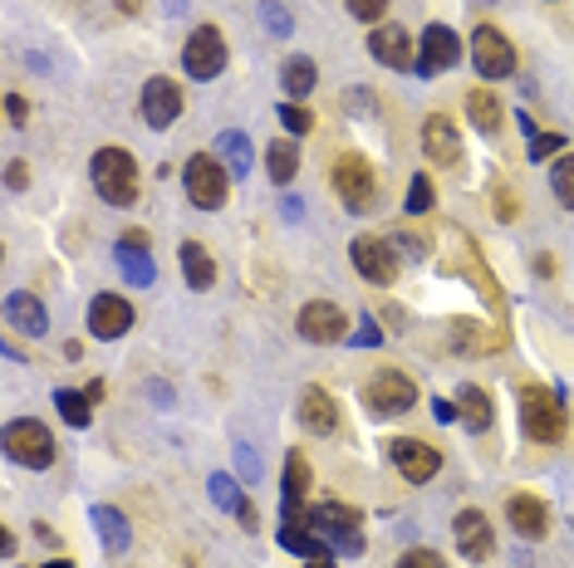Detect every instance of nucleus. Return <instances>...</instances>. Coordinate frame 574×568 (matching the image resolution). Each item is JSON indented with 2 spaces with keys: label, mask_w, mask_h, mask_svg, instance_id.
<instances>
[{
  "label": "nucleus",
  "mask_w": 574,
  "mask_h": 568,
  "mask_svg": "<svg viewBox=\"0 0 574 568\" xmlns=\"http://www.w3.org/2000/svg\"><path fill=\"white\" fill-rule=\"evenodd\" d=\"M89 176H94V192H99L109 206L138 201V162H133L129 147H99Z\"/></svg>",
  "instance_id": "f257e3e1"
},
{
  "label": "nucleus",
  "mask_w": 574,
  "mask_h": 568,
  "mask_svg": "<svg viewBox=\"0 0 574 568\" xmlns=\"http://www.w3.org/2000/svg\"><path fill=\"white\" fill-rule=\"evenodd\" d=\"M521 427H525V436H530L535 446H554V441L564 436L560 397H554L550 387H540V382H525L521 387Z\"/></svg>",
  "instance_id": "f03ea898"
},
{
  "label": "nucleus",
  "mask_w": 574,
  "mask_h": 568,
  "mask_svg": "<svg viewBox=\"0 0 574 568\" xmlns=\"http://www.w3.org/2000/svg\"><path fill=\"white\" fill-rule=\"evenodd\" d=\"M5 456H11L15 466H25V470L54 466V436H50V427H45V421H35V417L11 421V427H5Z\"/></svg>",
  "instance_id": "7ed1b4c3"
},
{
  "label": "nucleus",
  "mask_w": 574,
  "mask_h": 568,
  "mask_svg": "<svg viewBox=\"0 0 574 568\" xmlns=\"http://www.w3.org/2000/svg\"><path fill=\"white\" fill-rule=\"evenodd\" d=\"M358 509L344 505V499H325V505L309 509V524L339 548V554H364V534H358Z\"/></svg>",
  "instance_id": "20e7f679"
},
{
  "label": "nucleus",
  "mask_w": 574,
  "mask_h": 568,
  "mask_svg": "<svg viewBox=\"0 0 574 568\" xmlns=\"http://www.w3.org/2000/svg\"><path fill=\"white\" fill-rule=\"evenodd\" d=\"M182 182H187V196L192 206H201V211H217L221 201H227V186H231V172L221 166V157L211 152H197L187 162V172H182Z\"/></svg>",
  "instance_id": "39448f33"
},
{
  "label": "nucleus",
  "mask_w": 574,
  "mask_h": 568,
  "mask_svg": "<svg viewBox=\"0 0 574 568\" xmlns=\"http://www.w3.org/2000/svg\"><path fill=\"white\" fill-rule=\"evenodd\" d=\"M364 402H368V411H378V417H403V411H413L417 387H413V378H403L398 368H383L364 382Z\"/></svg>",
  "instance_id": "423d86ee"
},
{
  "label": "nucleus",
  "mask_w": 574,
  "mask_h": 568,
  "mask_svg": "<svg viewBox=\"0 0 574 568\" xmlns=\"http://www.w3.org/2000/svg\"><path fill=\"white\" fill-rule=\"evenodd\" d=\"M334 192H339V201H344L349 211H374L378 186H374V166H368V157H358V152L339 157L334 162Z\"/></svg>",
  "instance_id": "0eeeda50"
},
{
  "label": "nucleus",
  "mask_w": 574,
  "mask_h": 568,
  "mask_svg": "<svg viewBox=\"0 0 574 568\" xmlns=\"http://www.w3.org/2000/svg\"><path fill=\"white\" fill-rule=\"evenodd\" d=\"M182 69L192 78H217L227 69V39H221L217 25H197L182 45Z\"/></svg>",
  "instance_id": "6e6552de"
},
{
  "label": "nucleus",
  "mask_w": 574,
  "mask_h": 568,
  "mask_svg": "<svg viewBox=\"0 0 574 568\" xmlns=\"http://www.w3.org/2000/svg\"><path fill=\"white\" fill-rule=\"evenodd\" d=\"M388 456H393L398 476L413 480V485H427V480L442 470V450L427 446V441H417V436H393L388 441Z\"/></svg>",
  "instance_id": "1a4fd4ad"
},
{
  "label": "nucleus",
  "mask_w": 574,
  "mask_h": 568,
  "mask_svg": "<svg viewBox=\"0 0 574 568\" xmlns=\"http://www.w3.org/2000/svg\"><path fill=\"white\" fill-rule=\"evenodd\" d=\"M349 255H354V270L364 274L368 284H378V289H388V284L398 280V255L383 235H358V240L349 245Z\"/></svg>",
  "instance_id": "9d476101"
},
{
  "label": "nucleus",
  "mask_w": 574,
  "mask_h": 568,
  "mask_svg": "<svg viewBox=\"0 0 574 568\" xmlns=\"http://www.w3.org/2000/svg\"><path fill=\"white\" fill-rule=\"evenodd\" d=\"M472 64L481 69L486 78L515 74V49H511V39H505L496 25H476V35H472Z\"/></svg>",
  "instance_id": "9b49d317"
},
{
  "label": "nucleus",
  "mask_w": 574,
  "mask_h": 568,
  "mask_svg": "<svg viewBox=\"0 0 574 568\" xmlns=\"http://www.w3.org/2000/svg\"><path fill=\"white\" fill-rule=\"evenodd\" d=\"M344 333H349V313L339 309V304L309 299L305 309H300V338H309V343H339Z\"/></svg>",
  "instance_id": "f8f14e48"
},
{
  "label": "nucleus",
  "mask_w": 574,
  "mask_h": 568,
  "mask_svg": "<svg viewBox=\"0 0 574 568\" xmlns=\"http://www.w3.org/2000/svg\"><path fill=\"white\" fill-rule=\"evenodd\" d=\"M452 534H456V548H462V558H472V564H486V558L496 554L491 519H486L481 509H462V515L452 519Z\"/></svg>",
  "instance_id": "ddd939ff"
},
{
  "label": "nucleus",
  "mask_w": 574,
  "mask_h": 568,
  "mask_svg": "<svg viewBox=\"0 0 574 568\" xmlns=\"http://www.w3.org/2000/svg\"><path fill=\"white\" fill-rule=\"evenodd\" d=\"M368 54H374L378 64H388L393 74H407V69H417L413 39H407L403 25H378L374 35H368Z\"/></svg>",
  "instance_id": "4468645a"
},
{
  "label": "nucleus",
  "mask_w": 574,
  "mask_h": 568,
  "mask_svg": "<svg viewBox=\"0 0 574 568\" xmlns=\"http://www.w3.org/2000/svg\"><path fill=\"white\" fill-rule=\"evenodd\" d=\"M178 113H182L178 78H168V74L148 78V84H143V118H148V127H172L178 123Z\"/></svg>",
  "instance_id": "2eb2a0df"
},
{
  "label": "nucleus",
  "mask_w": 574,
  "mask_h": 568,
  "mask_svg": "<svg viewBox=\"0 0 574 568\" xmlns=\"http://www.w3.org/2000/svg\"><path fill=\"white\" fill-rule=\"evenodd\" d=\"M133 329V304L123 299V294H99V299L89 304V333L94 338H123V333Z\"/></svg>",
  "instance_id": "dca6fc26"
},
{
  "label": "nucleus",
  "mask_w": 574,
  "mask_h": 568,
  "mask_svg": "<svg viewBox=\"0 0 574 568\" xmlns=\"http://www.w3.org/2000/svg\"><path fill=\"white\" fill-rule=\"evenodd\" d=\"M417 49H423V54H417V74H442V69H452L456 59H462V39L447 25H427Z\"/></svg>",
  "instance_id": "f3484780"
},
{
  "label": "nucleus",
  "mask_w": 574,
  "mask_h": 568,
  "mask_svg": "<svg viewBox=\"0 0 574 568\" xmlns=\"http://www.w3.org/2000/svg\"><path fill=\"white\" fill-rule=\"evenodd\" d=\"M285 524H309V460L305 450L285 456Z\"/></svg>",
  "instance_id": "a211bd4d"
},
{
  "label": "nucleus",
  "mask_w": 574,
  "mask_h": 568,
  "mask_svg": "<svg viewBox=\"0 0 574 568\" xmlns=\"http://www.w3.org/2000/svg\"><path fill=\"white\" fill-rule=\"evenodd\" d=\"M423 147L432 166H456L462 162V137H456V123L447 113H432L423 123Z\"/></svg>",
  "instance_id": "6ab92c4d"
},
{
  "label": "nucleus",
  "mask_w": 574,
  "mask_h": 568,
  "mask_svg": "<svg viewBox=\"0 0 574 568\" xmlns=\"http://www.w3.org/2000/svg\"><path fill=\"white\" fill-rule=\"evenodd\" d=\"M505 519H511V529L521 539H545L550 534V509H545V499L525 495V490H515V495L505 499Z\"/></svg>",
  "instance_id": "aec40b11"
},
{
  "label": "nucleus",
  "mask_w": 574,
  "mask_h": 568,
  "mask_svg": "<svg viewBox=\"0 0 574 568\" xmlns=\"http://www.w3.org/2000/svg\"><path fill=\"white\" fill-rule=\"evenodd\" d=\"M113 260H119V270L129 274V284H152L158 280V264H152L148 255V235L143 231H129L119 245H113Z\"/></svg>",
  "instance_id": "412c9836"
},
{
  "label": "nucleus",
  "mask_w": 574,
  "mask_h": 568,
  "mask_svg": "<svg viewBox=\"0 0 574 568\" xmlns=\"http://www.w3.org/2000/svg\"><path fill=\"white\" fill-rule=\"evenodd\" d=\"M5 319H11V329L30 333V338H40V333L50 329V309H45L35 294H25V289H15L11 299H5Z\"/></svg>",
  "instance_id": "4be33fe9"
},
{
  "label": "nucleus",
  "mask_w": 574,
  "mask_h": 568,
  "mask_svg": "<svg viewBox=\"0 0 574 568\" xmlns=\"http://www.w3.org/2000/svg\"><path fill=\"white\" fill-rule=\"evenodd\" d=\"M300 421H305L315 436H329V431H339L334 397H329L325 387H305V397H300Z\"/></svg>",
  "instance_id": "5701e85b"
},
{
  "label": "nucleus",
  "mask_w": 574,
  "mask_h": 568,
  "mask_svg": "<svg viewBox=\"0 0 574 568\" xmlns=\"http://www.w3.org/2000/svg\"><path fill=\"white\" fill-rule=\"evenodd\" d=\"M178 264H182V280H187L197 294L217 284V260H211V255H207V245H201V240H182V250H178Z\"/></svg>",
  "instance_id": "b1692460"
},
{
  "label": "nucleus",
  "mask_w": 574,
  "mask_h": 568,
  "mask_svg": "<svg viewBox=\"0 0 574 568\" xmlns=\"http://www.w3.org/2000/svg\"><path fill=\"white\" fill-rule=\"evenodd\" d=\"M456 417L466 421V431H491V421H496L491 392L476 387V382H462V392H456Z\"/></svg>",
  "instance_id": "393cba45"
},
{
  "label": "nucleus",
  "mask_w": 574,
  "mask_h": 568,
  "mask_svg": "<svg viewBox=\"0 0 574 568\" xmlns=\"http://www.w3.org/2000/svg\"><path fill=\"white\" fill-rule=\"evenodd\" d=\"M89 519H94V529H99V544L109 548L113 558L129 554L133 534H129V519H123V509H113V505H94V509H89Z\"/></svg>",
  "instance_id": "a878e982"
},
{
  "label": "nucleus",
  "mask_w": 574,
  "mask_h": 568,
  "mask_svg": "<svg viewBox=\"0 0 574 568\" xmlns=\"http://www.w3.org/2000/svg\"><path fill=\"white\" fill-rule=\"evenodd\" d=\"M466 118H472V123L491 137V133H501L505 108H501V98H496L491 88H466Z\"/></svg>",
  "instance_id": "bb28decb"
},
{
  "label": "nucleus",
  "mask_w": 574,
  "mask_h": 568,
  "mask_svg": "<svg viewBox=\"0 0 574 568\" xmlns=\"http://www.w3.org/2000/svg\"><path fill=\"white\" fill-rule=\"evenodd\" d=\"M280 84H285L290 103H295V98H309V88L319 84V69L295 54V59H285V69H280Z\"/></svg>",
  "instance_id": "cd10ccee"
},
{
  "label": "nucleus",
  "mask_w": 574,
  "mask_h": 568,
  "mask_svg": "<svg viewBox=\"0 0 574 568\" xmlns=\"http://www.w3.org/2000/svg\"><path fill=\"white\" fill-rule=\"evenodd\" d=\"M217 152H221V162L231 166V176H246L251 172V137L246 133H236V127H231V133H221L217 137Z\"/></svg>",
  "instance_id": "c85d7f7f"
},
{
  "label": "nucleus",
  "mask_w": 574,
  "mask_h": 568,
  "mask_svg": "<svg viewBox=\"0 0 574 568\" xmlns=\"http://www.w3.org/2000/svg\"><path fill=\"white\" fill-rule=\"evenodd\" d=\"M266 172H270V182H276V186L295 182V172H300L295 143H270V147H266Z\"/></svg>",
  "instance_id": "c756f323"
},
{
  "label": "nucleus",
  "mask_w": 574,
  "mask_h": 568,
  "mask_svg": "<svg viewBox=\"0 0 574 568\" xmlns=\"http://www.w3.org/2000/svg\"><path fill=\"white\" fill-rule=\"evenodd\" d=\"M54 407L70 427H89V392H74V387H60L54 392Z\"/></svg>",
  "instance_id": "7c9ffc66"
},
{
  "label": "nucleus",
  "mask_w": 574,
  "mask_h": 568,
  "mask_svg": "<svg viewBox=\"0 0 574 568\" xmlns=\"http://www.w3.org/2000/svg\"><path fill=\"white\" fill-rule=\"evenodd\" d=\"M550 186H554V196H560V206L574 211V152H564L560 162L550 166Z\"/></svg>",
  "instance_id": "2f4dec72"
},
{
  "label": "nucleus",
  "mask_w": 574,
  "mask_h": 568,
  "mask_svg": "<svg viewBox=\"0 0 574 568\" xmlns=\"http://www.w3.org/2000/svg\"><path fill=\"white\" fill-rule=\"evenodd\" d=\"M207 485H211V499H217V509H241V505H246V495H241L236 476H227V470H217Z\"/></svg>",
  "instance_id": "473e14b6"
},
{
  "label": "nucleus",
  "mask_w": 574,
  "mask_h": 568,
  "mask_svg": "<svg viewBox=\"0 0 574 568\" xmlns=\"http://www.w3.org/2000/svg\"><path fill=\"white\" fill-rule=\"evenodd\" d=\"M432 206H437V186L427 182L423 172H417V176H413V186H407V211H413V215H427Z\"/></svg>",
  "instance_id": "72a5a7b5"
},
{
  "label": "nucleus",
  "mask_w": 574,
  "mask_h": 568,
  "mask_svg": "<svg viewBox=\"0 0 574 568\" xmlns=\"http://www.w3.org/2000/svg\"><path fill=\"white\" fill-rule=\"evenodd\" d=\"M260 25H266L276 39H285L290 29H295V20L285 15V5H276V0H266V5H260Z\"/></svg>",
  "instance_id": "f704fd0d"
},
{
  "label": "nucleus",
  "mask_w": 574,
  "mask_h": 568,
  "mask_svg": "<svg viewBox=\"0 0 574 568\" xmlns=\"http://www.w3.org/2000/svg\"><path fill=\"white\" fill-rule=\"evenodd\" d=\"M280 123H285L295 137H305L309 127H315V113H309V108H300V103H280Z\"/></svg>",
  "instance_id": "c9c22d12"
},
{
  "label": "nucleus",
  "mask_w": 574,
  "mask_h": 568,
  "mask_svg": "<svg viewBox=\"0 0 574 568\" xmlns=\"http://www.w3.org/2000/svg\"><path fill=\"white\" fill-rule=\"evenodd\" d=\"M491 211H496V221H501V225H511L515 221V215H521V206H515V192H505V186H496V192H491Z\"/></svg>",
  "instance_id": "e433bc0d"
},
{
  "label": "nucleus",
  "mask_w": 574,
  "mask_h": 568,
  "mask_svg": "<svg viewBox=\"0 0 574 568\" xmlns=\"http://www.w3.org/2000/svg\"><path fill=\"white\" fill-rule=\"evenodd\" d=\"M344 5H349V15H354V20H368V25L388 15V0H344Z\"/></svg>",
  "instance_id": "4c0bfd02"
},
{
  "label": "nucleus",
  "mask_w": 574,
  "mask_h": 568,
  "mask_svg": "<svg viewBox=\"0 0 574 568\" xmlns=\"http://www.w3.org/2000/svg\"><path fill=\"white\" fill-rule=\"evenodd\" d=\"M398 568H447L442 554H432V548H407L403 558H398Z\"/></svg>",
  "instance_id": "58836bf2"
},
{
  "label": "nucleus",
  "mask_w": 574,
  "mask_h": 568,
  "mask_svg": "<svg viewBox=\"0 0 574 568\" xmlns=\"http://www.w3.org/2000/svg\"><path fill=\"white\" fill-rule=\"evenodd\" d=\"M550 152H564V137L560 133H530V157H535V162L550 157Z\"/></svg>",
  "instance_id": "ea45409f"
},
{
  "label": "nucleus",
  "mask_w": 574,
  "mask_h": 568,
  "mask_svg": "<svg viewBox=\"0 0 574 568\" xmlns=\"http://www.w3.org/2000/svg\"><path fill=\"white\" fill-rule=\"evenodd\" d=\"M236 466H241V480H260V460H256V450L241 441L236 446Z\"/></svg>",
  "instance_id": "a19ab883"
},
{
  "label": "nucleus",
  "mask_w": 574,
  "mask_h": 568,
  "mask_svg": "<svg viewBox=\"0 0 574 568\" xmlns=\"http://www.w3.org/2000/svg\"><path fill=\"white\" fill-rule=\"evenodd\" d=\"M5 118H11V127H25V118H30V103H25L21 94L5 98Z\"/></svg>",
  "instance_id": "79ce46f5"
},
{
  "label": "nucleus",
  "mask_w": 574,
  "mask_h": 568,
  "mask_svg": "<svg viewBox=\"0 0 574 568\" xmlns=\"http://www.w3.org/2000/svg\"><path fill=\"white\" fill-rule=\"evenodd\" d=\"M236 519H241V529H246V534H256V529H260V515H256V505H251V499L236 509Z\"/></svg>",
  "instance_id": "37998d69"
},
{
  "label": "nucleus",
  "mask_w": 574,
  "mask_h": 568,
  "mask_svg": "<svg viewBox=\"0 0 574 568\" xmlns=\"http://www.w3.org/2000/svg\"><path fill=\"white\" fill-rule=\"evenodd\" d=\"M378 338H383V333H378V323H368V319H364V329L354 333V343H358V348H374Z\"/></svg>",
  "instance_id": "c03bdc74"
},
{
  "label": "nucleus",
  "mask_w": 574,
  "mask_h": 568,
  "mask_svg": "<svg viewBox=\"0 0 574 568\" xmlns=\"http://www.w3.org/2000/svg\"><path fill=\"white\" fill-rule=\"evenodd\" d=\"M5 182H11L15 192H21V186L30 182V172H25V162H11V172H5Z\"/></svg>",
  "instance_id": "a18cd8bd"
},
{
  "label": "nucleus",
  "mask_w": 574,
  "mask_h": 568,
  "mask_svg": "<svg viewBox=\"0 0 574 568\" xmlns=\"http://www.w3.org/2000/svg\"><path fill=\"white\" fill-rule=\"evenodd\" d=\"M305 568H334V554H329V548H325V554H315Z\"/></svg>",
  "instance_id": "49530a36"
},
{
  "label": "nucleus",
  "mask_w": 574,
  "mask_h": 568,
  "mask_svg": "<svg viewBox=\"0 0 574 568\" xmlns=\"http://www.w3.org/2000/svg\"><path fill=\"white\" fill-rule=\"evenodd\" d=\"M432 411H437L442 421H452V417H456V407H452V402H432Z\"/></svg>",
  "instance_id": "de8ad7c7"
},
{
  "label": "nucleus",
  "mask_w": 574,
  "mask_h": 568,
  "mask_svg": "<svg viewBox=\"0 0 574 568\" xmlns=\"http://www.w3.org/2000/svg\"><path fill=\"white\" fill-rule=\"evenodd\" d=\"M119 10H123V15H138V10H143V0H119Z\"/></svg>",
  "instance_id": "09e8293b"
},
{
  "label": "nucleus",
  "mask_w": 574,
  "mask_h": 568,
  "mask_svg": "<svg viewBox=\"0 0 574 568\" xmlns=\"http://www.w3.org/2000/svg\"><path fill=\"white\" fill-rule=\"evenodd\" d=\"M45 568H74V564H70V558H60V564H45Z\"/></svg>",
  "instance_id": "8fccbe9b"
}]
</instances>
